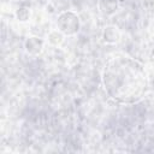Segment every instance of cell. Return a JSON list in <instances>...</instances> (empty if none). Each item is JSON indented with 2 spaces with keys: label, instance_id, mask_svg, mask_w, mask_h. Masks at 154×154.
Listing matches in <instances>:
<instances>
[{
  "label": "cell",
  "instance_id": "obj_1",
  "mask_svg": "<svg viewBox=\"0 0 154 154\" xmlns=\"http://www.w3.org/2000/svg\"><path fill=\"white\" fill-rule=\"evenodd\" d=\"M146 83V72L142 64L124 54L111 57L102 70L105 90L120 103H134L141 100Z\"/></svg>",
  "mask_w": 154,
  "mask_h": 154
},
{
  "label": "cell",
  "instance_id": "obj_2",
  "mask_svg": "<svg viewBox=\"0 0 154 154\" xmlns=\"http://www.w3.org/2000/svg\"><path fill=\"white\" fill-rule=\"evenodd\" d=\"M58 30L64 35H73L79 30L78 16L72 11H65L58 17Z\"/></svg>",
  "mask_w": 154,
  "mask_h": 154
},
{
  "label": "cell",
  "instance_id": "obj_3",
  "mask_svg": "<svg viewBox=\"0 0 154 154\" xmlns=\"http://www.w3.org/2000/svg\"><path fill=\"white\" fill-rule=\"evenodd\" d=\"M25 48L30 54H38L43 48V42L38 37H29L25 42Z\"/></svg>",
  "mask_w": 154,
  "mask_h": 154
},
{
  "label": "cell",
  "instance_id": "obj_4",
  "mask_svg": "<svg viewBox=\"0 0 154 154\" xmlns=\"http://www.w3.org/2000/svg\"><path fill=\"white\" fill-rule=\"evenodd\" d=\"M118 7L117 0H100L99 1V10L103 14H113Z\"/></svg>",
  "mask_w": 154,
  "mask_h": 154
}]
</instances>
